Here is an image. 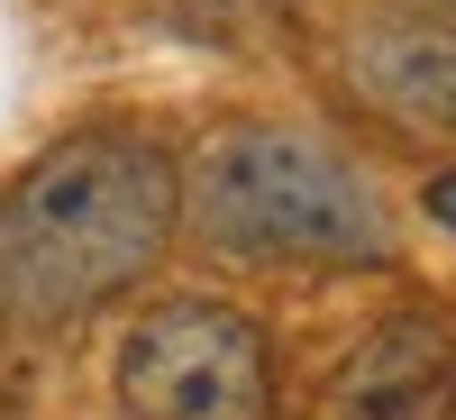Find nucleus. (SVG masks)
Instances as JSON below:
<instances>
[{
	"mask_svg": "<svg viewBox=\"0 0 456 420\" xmlns=\"http://www.w3.org/2000/svg\"><path fill=\"white\" fill-rule=\"evenodd\" d=\"M183 174L137 128H73L0 193V311L28 329L119 301L174 247Z\"/></svg>",
	"mask_w": 456,
	"mask_h": 420,
	"instance_id": "obj_1",
	"label": "nucleus"
},
{
	"mask_svg": "<svg viewBox=\"0 0 456 420\" xmlns=\"http://www.w3.org/2000/svg\"><path fill=\"white\" fill-rule=\"evenodd\" d=\"M183 210L238 265H384L393 256V219L374 202V183L338 146L283 119L219 128L183 174Z\"/></svg>",
	"mask_w": 456,
	"mask_h": 420,
	"instance_id": "obj_2",
	"label": "nucleus"
},
{
	"mask_svg": "<svg viewBox=\"0 0 456 420\" xmlns=\"http://www.w3.org/2000/svg\"><path fill=\"white\" fill-rule=\"evenodd\" d=\"M128 420H265L274 411V357L265 329L228 301H156L119 348Z\"/></svg>",
	"mask_w": 456,
	"mask_h": 420,
	"instance_id": "obj_3",
	"label": "nucleus"
},
{
	"mask_svg": "<svg viewBox=\"0 0 456 420\" xmlns=\"http://www.w3.org/2000/svg\"><path fill=\"white\" fill-rule=\"evenodd\" d=\"M456 402V320L402 311L329 375L320 420H447Z\"/></svg>",
	"mask_w": 456,
	"mask_h": 420,
	"instance_id": "obj_4",
	"label": "nucleus"
},
{
	"mask_svg": "<svg viewBox=\"0 0 456 420\" xmlns=\"http://www.w3.org/2000/svg\"><path fill=\"white\" fill-rule=\"evenodd\" d=\"M347 83L411 137H456V28L374 19L347 37Z\"/></svg>",
	"mask_w": 456,
	"mask_h": 420,
	"instance_id": "obj_5",
	"label": "nucleus"
},
{
	"mask_svg": "<svg viewBox=\"0 0 456 420\" xmlns=\"http://www.w3.org/2000/svg\"><path fill=\"white\" fill-rule=\"evenodd\" d=\"M402 10H411V19H438V28H447V19H456V0H402Z\"/></svg>",
	"mask_w": 456,
	"mask_h": 420,
	"instance_id": "obj_6",
	"label": "nucleus"
},
{
	"mask_svg": "<svg viewBox=\"0 0 456 420\" xmlns=\"http://www.w3.org/2000/svg\"><path fill=\"white\" fill-rule=\"evenodd\" d=\"M429 210H438V219L456 228V174H447V183H438V193H429Z\"/></svg>",
	"mask_w": 456,
	"mask_h": 420,
	"instance_id": "obj_7",
	"label": "nucleus"
}]
</instances>
